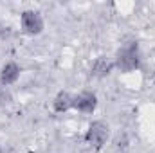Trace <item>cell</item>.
<instances>
[{
  "mask_svg": "<svg viewBox=\"0 0 155 153\" xmlns=\"http://www.w3.org/2000/svg\"><path fill=\"white\" fill-rule=\"evenodd\" d=\"M20 25H22V31L29 36H38L41 34L43 27H45V22H43V16L40 11L35 9H25L22 11L20 15Z\"/></svg>",
  "mask_w": 155,
  "mask_h": 153,
  "instance_id": "obj_3",
  "label": "cell"
},
{
  "mask_svg": "<svg viewBox=\"0 0 155 153\" xmlns=\"http://www.w3.org/2000/svg\"><path fill=\"white\" fill-rule=\"evenodd\" d=\"M72 94L71 92H67V90H60L56 96H54V99H52V110L56 112V114H65V112H69V110H72Z\"/></svg>",
  "mask_w": 155,
  "mask_h": 153,
  "instance_id": "obj_7",
  "label": "cell"
},
{
  "mask_svg": "<svg viewBox=\"0 0 155 153\" xmlns=\"http://www.w3.org/2000/svg\"><path fill=\"white\" fill-rule=\"evenodd\" d=\"M114 63H116L117 70H121L124 74L139 70L143 58H141V50H139L137 41H130V43H124L123 47H119V50L114 56Z\"/></svg>",
  "mask_w": 155,
  "mask_h": 153,
  "instance_id": "obj_1",
  "label": "cell"
},
{
  "mask_svg": "<svg viewBox=\"0 0 155 153\" xmlns=\"http://www.w3.org/2000/svg\"><path fill=\"white\" fill-rule=\"evenodd\" d=\"M22 74V67L16 61H5L0 67V85L2 86H11L15 85Z\"/></svg>",
  "mask_w": 155,
  "mask_h": 153,
  "instance_id": "obj_6",
  "label": "cell"
},
{
  "mask_svg": "<svg viewBox=\"0 0 155 153\" xmlns=\"http://www.w3.org/2000/svg\"><path fill=\"white\" fill-rule=\"evenodd\" d=\"M108 137H110V126H108L105 121L96 119V121H92V122L88 124V128L85 130L83 141H85L88 146H92V148H96V150H101V148L107 144Z\"/></svg>",
  "mask_w": 155,
  "mask_h": 153,
  "instance_id": "obj_2",
  "label": "cell"
},
{
  "mask_svg": "<svg viewBox=\"0 0 155 153\" xmlns=\"http://www.w3.org/2000/svg\"><path fill=\"white\" fill-rule=\"evenodd\" d=\"M116 69V63H114V58H107V56H99L94 60L92 67H90V76L96 77V79H103V77H108Z\"/></svg>",
  "mask_w": 155,
  "mask_h": 153,
  "instance_id": "obj_5",
  "label": "cell"
},
{
  "mask_svg": "<svg viewBox=\"0 0 155 153\" xmlns=\"http://www.w3.org/2000/svg\"><path fill=\"white\" fill-rule=\"evenodd\" d=\"M13 101H15V97H13V92L9 90V86H2L0 85V108L11 106Z\"/></svg>",
  "mask_w": 155,
  "mask_h": 153,
  "instance_id": "obj_8",
  "label": "cell"
},
{
  "mask_svg": "<svg viewBox=\"0 0 155 153\" xmlns=\"http://www.w3.org/2000/svg\"><path fill=\"white\" fill-rule=\"evenodd\" d=\"M97 96L92 90H81L72 97V110L79 114H94L97 108Z\"/></svg>",
  "mask_w": 155,
  "mask_h": 153,
  "instance_id": "obj_4",
  "label": "cell"
},
{
  "mask_svg": "<svg viewBox=\"0 0 155 153\" xmlns=\"http://www.w3.org/2000/svg\"><path fill=\"white\" fill-rule=\"evenodd\" d=\"M0 153H4V148H2V144H0Z\"/></svg>",
  "mask_w": 155,
  "mask_h": 153,
  "instance_id": "obj_9",
  "label": "cell"
}]
</instances>
